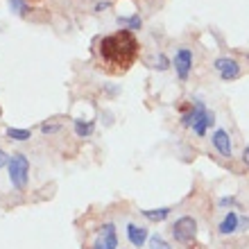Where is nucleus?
Here are the masks:
<instances>
[{
  "mask_svg": "<svg viewBox=\"0 0 249 249\" xmlns=\"http://www.w3.org/2000/svg\"><path fill=\"white\" fill-rule=\"evenodd\" d=\"M138 39L131 30H118V32L102 36L98 43V53L107 72L120 75L127 72L138 59Z\"/></svg>",
  "mask_w": 249,
  "mask_h": 249,
  "instance_id": "obj_1",
  "label": "nucleus"
},
{
  "mask_svg": "<svg viewBox=\"0 0 249 249\" xmlns=\"http://www.w3.org/2000/svg\"><path fill=\"white\" fill-rule=\"evenodd\" d=\"M7 170H9V181L16 190H23L27 186V177H30V161H27L25 154H14L9 157V163H7Z\"/></svg>",
  "mask_w": 249,
  "mask_h": 249,
  "instance_id": "obj_2",
  "label": "nucleus"
},
{
  "mask_svg": "<svg viewBox=\"0 0 249 249\" xmlns=\"http://www.w3.org/2000/svg\"><path fill=\"white\" fill-rule=\"evenodd\" d=\"M172 236L181 245H193L197 238V220L190 215L179 217L177 222L172 224Z\"/></svg>",
  "mask_w": 249,
  "mask_h": 249,
  "instance_id": "obj_3",
  "label": "nucleus"
},
{
  "mask_svg": "<svg viewBox=\"0 0 249 249\" xmlns=\"http://www.w3.org/2000/svg\"><path fill=\"white\" fill-rule=\"evenodd\" d=\"M193 105H195V124H193V131H195L197 136H204L206 134V129H209V124L215 123V116H213V111H209L206 109V105H204L202 100H193Z\"/></svg>",
  "mask_w": 249,
  "mask_h": 249,
  "instance_id": "obj_4",
  "label": "nucleus"
},
{
  "mask_svg": "<svg viewBox=\"0 0 249 249\" xmlns=\"http://www.w3.org/2000/svg\"><path fill=\"white\" fill-rule=\"evenodd\" d=\"M213 68H215L220 79H224V82H233V79L240 77V64H238L236 59H231V57H220V59H215Z\"/></svg>",
  "mask_w": 249,
  "mask_h": 249,
  "instance_id": "obj_5",
  "label": "nucleus"
},
{
  "mask_svg": "<svg viewBox=\"0 0 249 249\" xmlns=\"http://www.w3.org/2000/svg\"><path fill=\"white\" fill-rule=\"evenodd\" d=\"M175 71H177L179 79H188L190 71H193V53L188 48H179L177 54H175Z\"/></svg>",
  "mask_w": 249,
  "mask_h": 249,
  "instance_id": "obj_6",
  "label": "nucleus"
},
{
  "mask_svg": "<svg viewBox=\"0 0 249 249\" xmlns=\"http://www.w3.org/2000/svg\"><path fill=\"white\" fill-rule=\"evenodd\" d=\"M213 145H215V150L222 154L224 159H231L233 157V145H231V136L227 129H215L213 131V136H211Z\"/></svg>",
  "mask_w": 249,
  "mask_h": 249,
  "instance_id": "obj_7",
  "label": "nucleus"
},
{
  "mask_svg": "<svg viewBox=\"0 0 249 249\" xmlns=\"http://www.w3.org/2000/svg\"><path fill=\"white\" fill-rule=\"evenodd\" d=\"M98 243L102 245L105 249H116L118 247V236H116V227L111 222H107L100 227V238Z\"/></svg>",
  "mask_w": 249,
  "mask_h": 249,
  "instance_id": "obj_8",
  "label": "nucleus"
},
{
  "mask_svg": "<svg viewBox=\"0 0 249 249\" xmlns=\"http://www.w3.org/2000/svg\"><path fill=\"white\" fill-rule=\"evenodd\" d=\"M238 224H240V217H238V213L236 211H229L227 215L222 217V222H220V233L222 236H231V233H236L238 231Z\"/></svg>",
  "mask_w": 249,
  "mask_h": 249,
  "instance_id": "obj_9",
  "label": "nucleus"
},
{
  "mask_svg": "<svg viewBox=\"0 0 249 249\" xmlns=\"http://www.w3.org/2000/svg\"><path fill=\"white\" fill-rule=\"evenodd\" d=\"M127 238L134 247H143L145 240H147V229L138 227V224H127Z\"/></svg>",
  "mask_w": 249,
  "mask_h": 249,
  "instance_id": "obj_10",
  "label": "nucleus"
},
{
  "mask_svg": "<svg viewBox=\"0 0 249 249\" xmlns=\"http://www.w3.org/2000/svg\"><path fill=\"white\" fill-rule=\"evenodd\" d=\"M141 213H143L150 222H163L165 217L170 215V209H168V206H163V209H143Z\"/></svg>",
  "mask_w": 249,
  "mask_h": 249,
  "instance_id": "obj_11",
  "label": "nucleus"
},
{
  "mask_svg": "<svg viewBox=\"0 0 249 249\" xmlns=\"http://www.w3.org/2000/svg\"><path fill=\"white\" fill-rule=\"evenodd\" d=\"M93 127H95V124H93V120H75V134H77L79 138H86V136H91L93 134Z\"/></svg>",
  "mask_w": 249,
  "mask_h": 249,
  "instance_id": "obj_12",
  "label": "nucleus"
},
{
  "mask_svg": "<svg viewBox=\"0 0 249 249\" xmlns=\"http://www.w3.org/2000/svg\"><path fill=\"white\" fill-rule=\"evenodd\" d=\"M118 23H123V25H127V30H131V32H136V30H141V25H143V20H141V16L138 14H134V16H118Z\"/></svg>",
  "mask_w": 249,
  "mask_h": 249,
  "instance_id": "obj_13",
  "label": "nucleus"
},
{
  "mask_svg": "<svg viewBox=\"0 0 249 249\" xmlns=\"http://www.w3.org/2000/svg\"><path fill=\"white\" fill-rule=\"evenodd\" d=\"M5 134H7L9 141H27V138L32 136V131L30 129H18V127H9Z\"/></svg>",
  "mask_w": 249,
  "mask_h": 249,
  "instance_id": "obj_14",
  "label": "nucleus"
},
{
  "mask_svg": "<svg viewBox=\"0 0 249 249\" xmlns=\"http://www.w3.org/2000/svg\"><path fill=\"white\" fill-rule=\"evenodd\" d=\"M9 9H12L14 14H18V16H25V14L30 12V7H27L25 0H9Z\"/></svg>",
  "mask_w": 249,
  "mask_h": 249,
  "instance_id": "obj_15",
  "label": "nucleus"
},
{
  "mask_svg": "<svg viewBox=\"0 0 249 249\" xmlns=\"http://www.w3.org/2000/svg\"><path fill=\"white\" fill-rule=\"evenodd\" d=\"M195 116H197L195 105H190L188 111H184V116H181V124H184V127H188V129H193V124H195Z\"/></svg>",
  "mask_w": 249,
  "mask_h": 249,
  "instance_id": "obj_16",
  "label": "nucleus"
},
{
  "mask_svg": "<svg viewBox=\"0 0 249 249\" xmlns=\"http://www.w3.org/2000/svg\"><path fill=\"white\" fill-rule=\"evenodd\" d=\"M150 249H170V245L165 243L163 238H161V236L157 233V236H152V238H150Z\"/></svg>",
  "mask_w": 249,
  "mask_h": 249,
  "instance_id": "obj_17",
  "label": "nucleus"
},
{
  "mask_svg": "<svg viewBox=\"0 0 249 249\" xmlns=\"http://www.w3.org/2000/svg\"><path fill=\"white\" fill-rule=\"evenodd\" d=\"M41 131L43 134H54V131H59V124H41Z\"/></svg>",
  "mask_w": 249,
  "mask_h": 249,
  "instance_id": "obj_18",
  "label": "nucleus"
},
{
  "mask_svg": "<svg viewBox=\"0 0 249 249\" xmlns=\"http://www.w3.org/2000/svg\"><path fill=\"white\" fill-rule=\"evenodd\" d=\"M159 71H165L168 68V59H165V54H159V66H157Z\"/></svg>",
  "mask_w": 249,
  "mask_h": 249,
  "instance_id": "obj_19",
  "label": "nucleus"
},
{
  "mask_svg": "<svg viewBox=\"0 0 249 249\" xmlns=\"http://www.w3.org/2000/svg\"><path fill=\"white\" fill-rule=\"evenodd\" d=\"M5 163H9V157L5 154V150H0V168H2Z\"/></svg>",
  "mask_w": 249,
  "mask_h": 249,
  "instance_id": "obj_20",
  "label": "nucleus"
},
{
  "mask_svg": "<svg viewBox=\"0 0 249 249\" xmlns=\"http://www.w3.org/2000/svg\"><path fill=\"white\" fill-rule=\"evenodd\" d=\"M240 227H243V231H247V227H249V220H247V217H243V220H240V224H238V229H240Z\"/></svg>",
  "mask_w": 249,
  "mask_h": 249,
  "instance_id": "obj_21",
  "label": "nucleus"
},
{
  "mask_svg": "<svg viewBox=\"0 0 249 249\" xmlns=\"http://www.w3.org/2000/svg\"><path fill=\"white\" fill-rule=\"evenodd\" d=\"M220 204H222V206H227V204H233V197H222V199H220Z\"/></svg>",
  "mask_w": 249,
  "mask_h": 249,
  "instance_id": "obj_22",
  "label": "nucleus"
},
{
  "mask_svg": "<svg viewBox=\"0 0 249 249\" xmlns=\"http://www.w3.org/2000/svg\"><path fill=\"white\" fill-rule=\"evenodd\" d=\"M243 161L249 165V147H245V150H243Z\"/></svg>",
  "mask_w": 249,
  "mask_h": 249,
  "instance_id": "obj_23",
  "label": "nucleus"
},
{
  "mask_svg": "<svg viewBox=\"0 0 249 249\" xmlns=\"http://www.w3.org/2000/svg\"><path fill=\"white\" fill-rule=\"evenodd\" d=\"M93 249H105V247H102L100 243H95V245H93Z\"/></svg>",
  "mask_w": 249,
  "mask_h": 249,
  "instance_id": "obj_24",
  "label": "nucleus"
}]
</instances>
